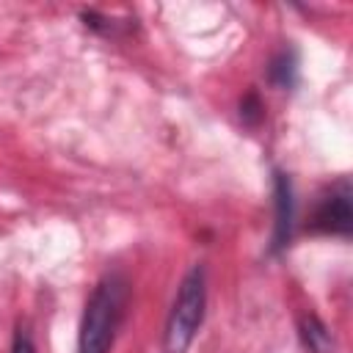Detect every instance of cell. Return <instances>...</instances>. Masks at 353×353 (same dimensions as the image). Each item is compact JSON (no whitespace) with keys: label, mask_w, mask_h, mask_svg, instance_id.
<instances>
[{"label":"cell","mask_w":353,"mask_h":353,"mask_svg":"<svg viewBox=\"0 0 353 353\" xmlns=\"http://www.w3.org/2000/svg\"><path fill=\"white\" fill-rule=\"evenodd\" d=\"M124 306H127V281L119 273L105 276L94 287L85 303L77 353H110L119 323L124 317Z\"/></svg>","instance_id":"6da1fadb"},{"label":"cell","mask_w":353,"mask_h":353,"mask_svg":"<svg viewBox=\"0 0 353 353\" xmlns=\"http://www.w3.org/2000/svg\"><path fill=\"white\" fill-rule=\"evenodd\" d=\"M204 303H207V287H204V268L193 265L174 298L168 323H165V336L163 347L165 353H185L204 320Z\"/></svg>","instance_id":"7a4b0ae2"},{"label":"cell","mask_w":353,"mask_h":353,"mask_svg":"<svg viewBox=\"0 0 353 353\" xmlns=\"http://www.w3.org/2000/svg\"><path fill=\"white\" fill-rule=\"evenodd\" d=\"M353 226V210H350V185L347 179L336 182L314 207L309 229L323 234H342L347 237Z\"/></svg>","instance_id":"3957f363"},{"label":"cell","mask_w":353,"mask_h":353,"mask_svg":"<svg viewBox=\"0 0 353 353\" xmlns=\"http://www.w3.org/2000/svg\"><path fill=\"white\" fill-rule=\"evenodd\" d=\"M292 229V188L284 174H276V234H273V251L284 248Z\"/></svg>","instance_id":"277c9868"},{"label":"cell","mask_w":353,"mask_h":353,"mask_svg":"<svg viewBox=\"0 0 353 353\" xmlns=\"http://www.w3.org/2000/svg\"><path fill=\"white\" fill-rule=\"evenodd\" d=\"M268 77L279 88H292L295 85V80H298V58H295V52L290 47H284L281 52L273 55V61L268 66Z\"/></svg>","instance_id":"5b68a950"},{"label":"cell","mask_w":353,"mask_h":353,"mask_svg":"<svg viewBox=\"0 0 353 353\" xmlns=\"http://www.w3.org/2000/svg\"><path fill=\"white\" fill-rule=\"evenodd\" d=\"M301 336H303V342H306V347L309 350H314V353H328V347H331V334H328V328L317 320V317H303V323H301Z\"/></svg>","instance_id":"8992f818"},{"label":"cell","mask_w":353,"mask_h":353,"mask_svg":"<svg viewBox=\"0 0 353 353\" xmlns=\"http://www.w3.org/2000/svg\"><path fill=\"white\" fill-rule=\"evenodd\" d=\"M240 116L245 119V121H256L259 116H262V105H259V99H256V94H248L245 99H243V105H240Z\"/></svg>","instance_id":"52a82bcc"},{"label":"cell","mask_w":353,"mask_h":353,"mask_svg":"<svg viewBox=\"0 0 353 353\" xmlns=\"http://www.w3.org/2000/svg\"><path fill=\"white\" fill-rule=\"evenodd\" d=\"M11 353H36V350H33V342H30V334H28L25 328H17Z\"/></svg>","instance_id":"ba28073f"}]
</instances>
